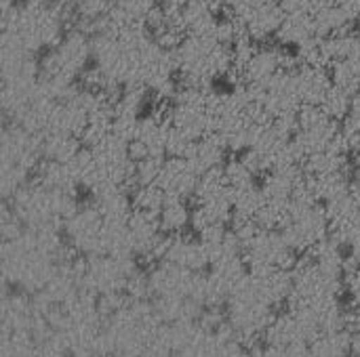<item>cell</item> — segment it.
<instances>
[{
  "mask_svg": "<svg viewBox=\"0 0 360 357\" xmlns=\"http://www.w3.org/2000/svg\"><path fill=\"white\" fill-rule=\"evenodd\" d=\"M281 231L295 252L314 250L323 240L331 236L325 204L314 200L306 189L289 204Z\"/></svg>",
  "mask_w": 360,
  "mask_h": 357,
  "instance_id": "cell-1",
  "label": "cell"
},
{
  "mask_svg": "<svg viewBox=\"0 0 360 357\" xmlns=\"http://www.w3.org/2000/svg\"><path fill=\"white\" fill-rule=\"evenodd\" d=\"M186 198H173L167 196L160 213H158V225L165 234H184L186 227H190L192 219V204Z\"/></svg>",
  "mask_w": 360,
  "mask_h": 357,
  "instance_id": "cell-5",
  "label": "cell"
},
{
  "mask_svg": "<svg viewBox=\"0 0 360 357\" xmlns=\"http://www.w3.org/2000/svg\"><path fill=\"white\" fill-rule=\"evenodd\" d=\"M291 82H293V88L302 107L321 105V101L325 99V95L329 93L333 84L329 69L325 65L300 63V61H295V65L291 67Z\"/></svg>",
  "mask_w": 360,
  "mask_h": 357,
  "instance_id": "cell-3",
  "label": "cell"
},
{
  "mask_svg": "<svg viewBox=\"0 0 360 357\" xmlns=\"http://www.w3.org/2000/svg\"><path fill=\"white\" fill-rule=\"evenodd\" d=\"M331 0H281V6L285 13H319L323 6H327Z\"/></svg>",
  "mask_w": 360,
  "mask_h": 357,
  "instance_id": "cell-6",
  "label": "cell"
},
{
  "mask_svg": "<svg viewBox=\"0 0 360 357\" xmlns=\"http://www.w3.org/2000/svg\"><path fill=\"white\" fill-rule=\"evenodd\" d=\"M274 38L278 40L281 46L295 53L302 46L310 44L312 40L321 38V32L316 27L314 15H310V13H285Z\"/></svg>",
  "mask_w": 360,
  "mask_h": 357,
  "instance_id": "cell-4",
  "label": "cell"
},
{
  "mask_svg": "<svg viewBox=\"0 0 360 357\" xmlns=\"http://www.w3.org/2000/svg\"><path fill=\"white\" fill-rule=\"evenodd\" d=\"M293 143L302 160L335 145H344L340 122L329 118L319 105H306L295 118Z\"/></svg>",
  "mask_w": 360,
  "mask_h": 357,
  "instance_id": "cell-2",
  "label": "cell"
}]
</instances>
